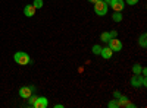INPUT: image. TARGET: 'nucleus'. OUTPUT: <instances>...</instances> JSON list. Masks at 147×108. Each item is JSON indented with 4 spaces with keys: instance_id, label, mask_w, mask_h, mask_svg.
Instances as JSON below:
<instances>
[{
    "instance_id": "21",
    "label": "nucleus",
    "mask_w": 147,
    "mask_h": 108,
    "mask_svg": "<svg viewBox=\"0 0 147 108\" xmlns=\"http://www.w3.org/2000/svg\"><path fill=\"white\" fill-rule=\"evenodd\" d=\"M55 108H63V105L62 104H57V105H55Z\"/></svg>"
},
{
    "instance_id": "6",
    "label": "nucleus",
    "mask_w": 147,
    "mask_h": 108,
    "mask_svg": "<svg viewBox=\"0 0 147 108\" xmlns=\"http://www.w3.org/2000/svg\"><path fill=\"white\" fill-rule=\"evenodd\" d=\"M34 91H35L34 86H22V88L19 89V97H21V98H30Z\"/></svg>"
},
{
    "instance_id": "15",
    "label": "nucleus",
    "mask_w": 147,
    "mask_h": 108,
    "mask_svg": "<svg viewBox=\"0 0 147 108\" xmlns=\"http://www.w3.org/2000/svg\"><path fill=\"white\" fill-rule=\"evenodd\" d=\"M138 42H140V45L143 47V48H146V45H147V42H146V34H143L141 37H140V40H138Z\"/></svg>"
},
{
    "instance_id": "2",
    "label": "nucleus",
    "mask_w": 147,
    "mask_h": 108,
    "mask_svg": "<svg viewBox=\"0 0 147 108\" xmlns=\"http://www.w3.org/2000/svg\"><path fill=\"white\" fill-rule=\"evenodd\" d=\"M107 10H109V5L105 3L103 0H99V2L94 3V12H96V15L105 16V15L107 13Z\"/></svg>"
},
{
    "instance_id": "20",
    "label": "nucleus",
    "mask_w": 147,
    "mask_h": 108,
    "mask_svg": "<svg viewBox=\"0 0 147 108\" xmlns=\"http://www.w3.org/2000/svg\"><path fill=\"white\" fill-rule=\"evenodd\" d=\"M109 34H110V38H115L116 35H118V32H116V31H110Z\"/></svg>"
},
{
    "instance_id": "10",
    "label": "nucleus",
    "mask_w": 147,
    "mask_h": 108,
    "mask_svg": "<svg viewBox=\"0 0 147 108\" xmlns=\"http://www.w3.org/2000/svg\"><path fill=\"white\" fill-rule=\"evenodd\" d=\"M112 54H113V51L110 50L109 47H103V48H102V51H100V56H102L103 58H106V60L112 57Z\"/></svg>"
},
{
    "instance_id": "9",
    "label": "nucleus",
    "mask_w": 147,
    "mask_h": 108,
    "mask_svg": "<svg viewBox=\"0 0 147 108\" xmlns=\"http://www.w3.org/2000/svg\"><path fill=\"white\" fill-rule=\"evenodd\" d=\"M35 7L32 6V5H27L25 7H24V15L25 16H28V18H32L34 15H35Z\"/></svg>"
},
{
    "instance_id": "23",
    "label": "nucleus",
    "mask_w": 147,
    "mask_h": 108,
    "mask_svg": "<svg viewBox=\"0 0 147 108\" xmlns=\"http://www.w3.org/2000/svg\"><path fill=\"white\" fill-rule=\"evenodd\" d=\"M103 2H105V3H107V5H109V2H110V0H103Z\"/></svg>"
},
{
    "instance_id": "22",
    "label": "nucleus",
    "mask_w": 147,
    "mask_h": 108,
    "mask_svg": "<svg viewBox=\"0 0 147 108\" xmlns=\"http://www.w3.org/2000/svg\"><path fill=\"white\" fill-rule=\"evenodd\" d=\"M88 2H91V3H96V2H99V0H88Z\"/></svg>"
},
{
    "instance_id": "5",
    "label": "nucleus",
    "mask_w": 147,
    "mask_h": 108,
    "mask_svg": "<svg viewBox=\"0 0 147 108\" xmlns=\"http://www.w3.org/2000/svg\"><path fill=\"white\" fill-rule=\"evenodd\" d=\"M109 6L113 9V12H122L125 7V2L124 0H110Z\"/></svg>"
},
{
    "instance_id": "7",
    "label": "nucleus",
    "mask_w": 147,
    "mask_h": 108,
    "mask_svg": "<svg viewBox=\"0 0 147 108\" xmlns=\"http://www.w3.org/2000/svg\"><path fill=\"white\" fill-rule=\"evenodd\" d=\"M116 101H118V107H129V108H136V104L129 102L128 98L124 97V95H121V97H119Z\"/></svg>"
},
{
    "instance_id": "13",
    "label": "nucleus",
    "mask_w": 147,
    "mask_h": 108,
    "mask_svg": "<svg viewBox=\"0 0 147 108\" xmlns=\"http://www.w3.org/2000/svg\"><path fill=\"white\" fill-rule=\"evenodd\" d=\"M100 40H102L103 42H107V41L110 40V34H109V32H102V35H100Z\"/></svg>"
},
{
    "instance_id": "16",
    "label": "nucleus",
    "mask_w": 147,
    "mask_h": 108,
    "mask_svg": "<svg viewBox=\"0 0 147 108\" xmlns=\"http://www.w3.org/2000/svg\"><path fill=\"white\" fill-rule=\"evenodd\" d=\"M102 47L100 45H93V54H100Z\"/></svg>"
},
{
    "instance_id": "18",
    "label": "nucleus",
    "mask_w": 147,
    "mask_h": 108,
    "mask_svg": "<svg viewBox=\"0 0 147 108\" xmlns=\"http://www.w3.org/2000/svg\"><path fill=\"white\" fill-rule=\"evenodd\" d=\"M127 3H128L129 6H134V5L138 3V0H127Z\"/></svg>"
},
{
    "instance_id": "14",
    "label": "nucleus",
    "mask_w": 147,
    "mask_h": 108,
    "mask_svg": "<svg viewBox=\"0 0 147 108\" xmlns=\"http://www.w3.org/2000/svg\"><path fill=\"white\" fill-rule=\"evenodd\" d=\"M43 0H34V3H32V6L35 7V9H41L43 7Z\"/></svg>"
},
{
    "instance_id": "11",
    "label": "nucleus",
    "mask_w": 147,
    "mask_h": 108,
    "mask_svg": "<svg viewBox=\"0 0 147 108\" xmlns=\"http://www.w3.org/2000/svg\"><path fill=\"white\" fill-rule=\"evenodd\" d=\"M112 19H113L115 22H121V21H122V13H121V12H113Z\"/></svg>"
},
{
    "instance_id": "4",
    "label": "nucleus",
    "mask_w": 147,
    "mask_h": 108,
    "mask_svg": "<svg viewBox=\"0 0 147 108\" xmlns=\"http://www.w3.org/2000/svg\"><path fill=\"white\" fill-rule=\"evenodd\" d=\"M131 86L132 88L146 86V78H144V75H143V78L140 75H132V78H131Z\"/></svg>"
},
{
    "instance_id": "12",
    "label": "nucleus",
    "mask_w": 147,
    "mask_h": 108,
    "mask_svg": "<svg viewBox=\"0 0 147 108\" xmlns=\"http://www.w3.org/2000/svg\"><path fill=\"white\" fill-rule=\"evenodd\" d=\"M132 73L134 75H141V66L140 64H134L132 66Z\"/></svg>"
},
{
    "instance_id": "3",
    "label": "nucleus",
    "mask_w": 147,
    "mask_h": 108,
    "mask_svg": "<svg viewBox=\"0 0 147 108\" xmlns=\"http://www.w3.org/2000/svg\"><path fill=\"white\" fill-rule=\"evenodd\" d=\"M107 47H109V48L112 50V51L118 53V51H121V50H122V47H124V45H122L121 40H118V38L115 37V38H110V40L107 41Z\"/></svg>"
},
{
    "instance_id": "17",
    "label": "nucleus",
    "mask_w": 147,
    "mask_h": 108,
    "mask_svg": "<svg viewBox=\"0 0 147 108\" xmlns=\"http://www.w3.org/2000/svg\"><path fill=\"white\" fill-rule=\"evenodd\" d=\"M107 107H109V108H113V107H118V101H116V99H113V101H110V102L107 104Z\"/></svg>"
},
{
    "instance_id": "8",
    "label": "nucleus",
    "mask_w": 147,
    "mask_h": 108,
    "mask_svg": "<svg viewBox=\"0 0 147 108\" xmlns=\"http://www.w3.org/2000/svg\"><path fill=\"white\" fill-rule=\"evenodd\" d=\"M47 105H49V101H47V98H44V97H37L35 102L32 104L34 108H46Z\"/></svg>"
},
{
    "instance_id": "19",
    "label": "nucleus",
    "mask_w": 147,
    "mask_h": 108,
    "mask_svg": "<svg viewBox=\"0 0 147 108\" xmlns=\"http://www.w3.org/2000/svg\"><path fill=\"white\" fill-rule=\"evenodd\" d=\"M119 97H121V92H119V91H115V92H113V98H115V99H118Z\"/></svg>"
},
{
    "instance_id": "1",
    "label": "nucleus",
    "mask_w": 147,
    "mask_h": 108,
    "mask_svg": "<svg viewBox=\"0 0 147 108\" xmlns=\"http://www.w3.org/2000/svg\"><path fill=\"white\" fill-rule=\"evenodd\" d=\"M13 60H15V63H18L19 66H27V64L31 63V57L25 51H16L15 56H13Z\"/></svg>"
}]
</instances>
